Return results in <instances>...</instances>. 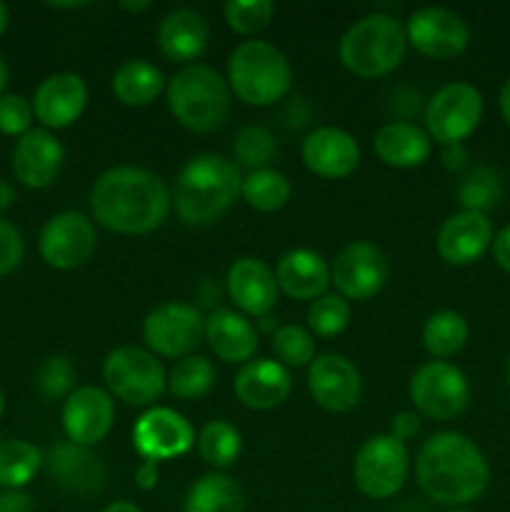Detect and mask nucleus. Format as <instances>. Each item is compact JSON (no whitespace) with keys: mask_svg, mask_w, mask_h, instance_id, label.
Listing matches in <instances>:
<instances>
[{"mask_svg":"<svg viewBox=\"0 0 510 512\" xmlns=\"http://www.w3.org/2000/svg\"><path fill=\"white\" fill-rule=\"evenodd\" d=\"M173 208L160 175L135 165H115L98 175L90 190V213L118 235H148L158 230Z\"/></svg>","mask_w":510,"mask_h":512,"instance_id":"obj_1","label":"nucleus"},{"mask_svg":"<svg viewBox=\"0 0 510 512\" xmlns=\"http://www.w3.org/2000/svg\"><path fill=\"white\" fill-rule=\"evenodd\" d=\"M415 478L425 498L455 510L485 493L490 465L473 440L443 430L420 445L415 455Z\"/></svg>","mask_w":510,"mask_h":512,"instance_id":"obj_2","label":"nucleus"},{"mask_svg":"<svg viewBox=\"0 0 510 512\" xmlns=\"http://www.w3.org/2000/svg\"><path fill=\"white\" fill-rule=\"evenodd\" d=\"M243 175L235 160L220 153H200L180 168L173 185V208L190 228L213 225L240 195Z\"/></svg>","mask_w":510,"mask_h":512,"instance_id":"obj_3","label":"nucleus"},{"mask_svg":"<svg viewBox=\"0 0 510 512\" xmlns=\"http://www.w3.org/2000/svg\"><path fill=\"white\" fill-rule=\"evenodd\" d=\"M228 80L210 65H185L165 85V100L173 118L195 135L223 128L230 115Z\"/></svg>","mask_w":510,"mask_h":512,"instance_id":"obj_4","label":"nucleus"},{"mask_svg":"<svg viewBox=\"0 0 510 512\" xmlns=\"http://www.w3.org/2000/svg\"><path fill=\"white\" fill-rule=\"evenodd\" d=\"M405 28L388 13H368L355 20L338 43V58L348 73L373 80L395 73L405 60Z\"/></svg>","mask_w":510,"mask_h":512,"instance_id":"obj_5","label":"nucleus"},{"mask_svg":"<svg viewBox=\"0 0 510 512\" xmlns=\"http://www.w3.org/2000/svg\"><path fill=\"white\" fill-rule=\"evenodd\" d=\"M228 88L245 105L265 108L290 93L293 65L288 55L265 40H245L228 58Z\"/></svg>","mask_w":510,"mask_h":512,"instance_id":"obj_6","label":"nucleus"},{"mask_svg":"<svg viewBox=\"0 0 510 512\" xmlns=\"http://www.w3.org/2000/svg\"><path fill=\"white\" fill-rule=\"evenodd\" d=\"M163 363L148 348L120 345L110 350L103 360L105 388L113 398L135 408H150L165 393Z\"/></svg>","mask_w":510,"mask_h":512,"instance_id":"obj_7","label":"nucleus"},{"mask_svg":"<svg viewBox=\"0 0 510 512\" xmlns=\"http://www.w3.org/2000/svg\"><path fill=\"white\" fill-rule=\"evenodd\" d=\"M408 395L415 413L448 423L468 410L470 383L458 365L448 360H428L410 378Z\"/></svg>","mask_w":510,"mask_h":512,"instance_id":"obj_8","label":"nucleus"},{"mask_svg":"<svg viewBox=\"0 0 510 512\" xmlns=\"http://www.w3.org/2000/svg\"><path fill=\"white\" fill-rule=\"evenodd\" d=\"M410 473V455L403 440L390 433L373 435L353 460V480L370 500H388L403 490Z\"/></svg>","mask_w":510,"mask_h":512,"instance_id":"obj_9","label":"nucleus"},{"mask_svg":"<svg viewBox=\"0 0 510 512\" xmlns=\"http://www.w3.org/2000/svg\"><path fill=\"white\" fill-rule=\"evenodd\" d=\"M483 118V95L465 80L443 85L425 103V133L438 145H460Z\"/></svg>","mask_w":510,"mask_h":512,"instance_id":"obj_10","label":"nucleus"},{"mask_svg":"<svg viewBox=\"0 0 510 512\" xmlns=\"http://www.w3.org/2000/svg\"><path fill=\"white\" fill-rule=\"evenodd\" d=\"M205 338V318L195 305L160 303L145 315L143 340L155 358L183 360L195 355V348Z\"/></svg>","mask_w":510,"mask_h":512,"instance_id":"obj_11","label":"nucleus"},{"mask_svg":"<svg viewBox=\"0 0 510 512\" xmlns=\"http://www.w3.org/2000/svg\"><path fill=\"white\" fill-rule=\"evenodd\" d=\"M390 278L388 255L370 240L348 243L330 263V283L345 300H370L385 288Z\"/></svg>","mask_w":510,"mask_h":512,"instance_id":"obj_12","label":"nucleus"},{"mask_svg":"<svg viewBox=\"0 0 510 512\" xmlns=\"http://www.w3.org/2000/svg\"><path fill=\"white\" fill-rule=\"evenodd\" d=\"M405 38L420 55L430 60H455L468 50L470 28L448 8H418L405 23Z\"/></svg>","mask_w":510,"mask_h":512,"instance_id":"obj_13","label":"nucleus"},{"mask_svg":"<svg viewBox=\"0 0 510 512\" xmlns=\"http://www.w3.org/2000/svg\"><path fill=\"white\" fill-rule=\"evenodd\" d=\"M98 245L93 220L78 210L53 215L40 230V258L55 270H75L88 263Z\"/></svg>","mask_w":510,"mask_h":512,"instance_id":"obj_14","label":"nucleus"},{"mask_svg":"<svg viewBox=\"0 0 510 512\" xmlns=\"http://www.w3.org/2000/svg\"><path fill=\"white\" fill-rule=\"evenodd\" d=\"M195 445L193 425L185 415L173 408L145 410L133 425V448L143 460L163 463V460L180 458Z\"/></svg>","mask_w":510,"mask_h":512,"instance_id":"obj_15","label":"nucleus"},{"mask_svg":"<svg viewBox=\"0 0 510 512\" xmlns=\"http://www.w3.org/2000/svg\"><path fill=\"white\" fill-rule=\"evenodd\" d=\"M115 403L108 390L80 385L63 403V430L68 443L93 448L113 430Z\"/></svg>","mask_w":510,"mask_h":512,"instance_id":"obj_16","label":"nucleus"},{"mask_svg":"<svg viewBox=\"0 0 510 512\" xmlns=\"http://www.w3.org/2000/svg\"><path fill=\"white\" fill-rule=\"evenodd\" d=\"M308 390L328 413H350L360 403L363 380L353 360L340 353H323L308 365Z\"/></svg>","mask_w":510,"mask_h":512,"instance_id":"obj_17","label":"nucleus"},{"mask_svg":"<svg viewBox=\"0 0 510 512\" xmlns=\"http://www.w3.org/2000/svg\"><path fill=\"white\" fill-rule=\"evenodd\" d=\"M225 293L245 318H268L278 305V280L265 260L245 255L233 260L225 275Z\"/></svg>","mask_w":510,"mask_h":512,"instance_id":"obj_18","label":"nucleus"},{"mask_svg":"<svg viewBox=\"0 0 510 512\" xmlns=\"http://www.w3.org/2000/svg\"><path fill=\"white\" fill-rule=\"evenodd\" d=\"M300 158L305 168L325 180H343L353 175L360 165V145L348 130L323 125L305 135L300 145Z\"/></svg>","mask_w":510,"mask_h":512,"instance_id":"obj_19","label":"nucleus"},{"mask_svg":"<svg viewBox=\"0 0 510 512\" xmlns=\"http://www.w3.org/2000/svg\"><path fill=\"white\" fill-rule=\"evenodd\" d=\"M88 105V85L78 73L48 75L33 95V113L45 130L70 128Z\"/></svg>","mask_w":510,"mask_h":512,"instance_id":"obj_20","label":"nucleus"},{"mask_svg":"<svg viewBox=\"0 0 510 512\" xmlns=\"http://www.w3.org/2000/svg\"><path fill=\"white\" fill-rule=\"evenodd\" d=\"M65 148L50 130L33 128L13 148V173L25 188L43 190L58 180Z\"/></svg>","mask_w":510,"mask_h":512,"instance_id":"obj_21","label":"nucleus"},{"mask_svg":"<svg viewBox=\"0 0 510 512\" xmlns=\"http://www.w3.org/2000/svg\"><path fill=\"white\" fill-rule=\"evenodd\" d=\"M493 238V223L488 220V215L460 210L440 225L435 248L445 263L463 268V265L478 263L485 250L493 245Z\"/></svg>","mask_w":510,"mask_h":512,"instance_id":"obj_22","label":"nucleus"},{"mask_svg":"<svg viewBox=\"0 0 510 512\" xmlns=\"http://www.w3.org/2000/svg\"><path fill=\"white\" fill-rule=\"evenodd\" d=\"M235 398L250 410H273L293 393V378L283 363L273 358H258L245 363L235 375Z\"/></svg>","mask_w":510,"mask_h":512,"instance_id":"obj_23","label":"nucleus"},{"mask_svg":"<svg viewBox=\"0 0 510 512\" xmlns=\"http://www.w3.org/2000/svg\"><path fill=\"white\" fill-rule=\"evenodd\" d=\"M210 25L203 13L193 8H175L160 20L158 48L170 63L195 65V60L208 50Z\"/></svg>","mask_w":510,"mask_h":512,"instance_id":"obj_24","label":"nucleus"},{"mask_svg":"<svg viewBox=\"0 0 510 512\" xmlns=\"http://www.w3.org/2000/svg\"><path fill=\"white\" fill-rule=\"evenodd\" d=\"M205 340L215 358L230 365H245L258 350V330L243 313L218 308L205 318Z\"/></svg>","mask_w":510,"mask_h":512,"instance_id":"obj_25","label":"nucleus"},{"mask_svg":"<svg viewBox=\"0 0 510 512\" xmlns=\"http://www.w3.org/2000/svg\"><path fill=\"white\" fill-rule=\"evenodd\" d=\"M45 468L53 483L78 495L100 493L105 485V468L90 448L75 443H58L45 455Z\"/></svg>","mask_w":510,"mask_h":512,"instance_id":"obj_26","label":"nucleus"},{"mask_svg":"<svg viewBox=\"0 0 510 512\" xmlns=\"http://www.w3.org/2000/svg\"><path fill=\"white\" fill-rule=\"evenodd\" d=\"M373 150L380 163L388 165V168L410 170L420 168L430 158L433 140L415 123L393 120V123H385L375 130Z\"/></svg>","mask_w":510,"mask_h":512,"instance_id":"obj_27","label":"nucleus"},{"mask_svg":"<svg viewBox=\"0 0 510 512\" xmlns=\"http://www.w3.org/2000/svg\"><path fill=\"white\" fill-rule=\"evenodd\" d=\"M275 280L288 298L313 303L330 285V265L315 250L293 248L275 265Z\"/></svg>","mask_w":510,"mask_h":512,"instance_id":"obj_28","label":"nucleus"},{"mask_svg":"<svg viewBox=\"0 0 510 512\" xmlns=\"http://www.w3.org/2000/svg\"><path fill=\"white\" fill-rule=\"evenodd\" d=\"M165 85H168V78L163 75V70L143 58L120 63L110 80L115 100L128 108H145V105L155 103V98L165 93Z\"/></svg>","mask_w":510,"mask_h":512,"instance_id":"obj_29","label":"nucleus"},{"mask_svg":"<svg viewBox=\"0 0 510 512\" xmlns=\"http://www.w3.org/2000/svg\"><path fill=\"white\" fill-rule=\"evenodd\" d=\"M243 488L225 473H208L195 480L183 500V512H243Z\"/></svg>","mask_w":510,"mask_h":512,"instance_id":"obj_30","label":"nucleus"},{"mask_svg":"<svg viewBox=\"0 0 510 512\" xmlns=\"http://www.w3.org/2000/svg\"><path fill=\"white\" fill-rule=\"evenodd\" d=\"M470 328L458 310H438L423 325V348L433 360H448L465 348Z\"/></svg>","mask_w":510,"mask_h":512,"instance_id":"obj_31","label":"nucleus"},{"mask_svg":"<svg viewBox=\"0 0 510 512\" xmlns=\"http://www.w3.org/2000/svg\"><path fill=\"white\" fill-rule=\"evenodd\" d=\"M240 195L258 213H275V210L288 205L290 195H293V185L280 170L268 165V168L250 170L248 175H243Z\"/></svg>","mask_w":510,"mask_h":512,"instance_id":"obj_32","label":"nucleus"},{"mask_svg":"<svg viewBox=\"0 0 510 512\" xmlns=\"http://www.w3.org/2000/svg\"><path fill=\"white\" fill-rule=\"evenodd\" d=\"M45 465L43 450L25 440L0 443V488L20 490L40 473Z\"/></svg>","mask_w":510,"mask_h":512,"instance_id":"obj_33","label":"nucleus"},{"mask_svg":"<svg viewBox=\"0 0 510 512\" xmlns=\"http://www.w3.org/2000/svg\"><path fill=\"white\" fill-rule=\"evenodd\" d=\"M243 450V435L228 420H210L198 433L200 458L215 470H228L238 463Z\"/></svg>","mask_w":510,"mask_h":512,"instance_id":"obj_34","label":"nucleus"},{"mask_svg":"<svg viewBox=\"0 0 510 512\" xmlns=\"http://www.w3.org/2000/svg\"><path fill=\"white\" fill-rule=\"evenodd\" d=\"M215 385V368L205 355H188L170 368L165 393L178 400H198Z\"/></svg>","mask_w":510,"mask_h":512,"instance_id":"obj_35","label":"nucleus"},{"mask_svg":"<svg viewBox=\"0 0 510 512\" xmlns=\"http://www.w3.org/2000/svg\"><path fill=\"white\" fill-rule=\"evenodd\" d=\"M503 195V183L500 175L488 165H475V168L465 170L463 180L458 185V203L463 210L470 213H488L495 208Z\"/></svg>","mask_w":510,"mask_h":512,"instance_id":"obj_36","label":"nucleus"},{"mask_svg":"<svg viewBox=\"0 0 510 512\" xmlns=\"http://www.w3.org/2000/svg\"><path fill=\"white\" fill-rule=\"evenodd\" d=\"M350 323V303L338 293L315 298L308 308V330L318 338H335Z\"/></svg>","mask_w":510,"mask_h":512,"instance_id":"obj_37","label":"nucleus"},{"mask_svg":"<svg viewBox=\"0 0 510 512\" xmlns=\"http://www.w3.org/2000/svg\"><path fill=\"white\" fill-rule=\"evenodd\" d=\"M273 350L285 368H308L315 360V338L300 325H280L273 333Z\"/></svg>","mask_w":510,"mask_h":512,"instance_id":"obj_38","label":"nucleus"},{"mask_svg":"<svg viewBox=\"0 0 510 512\" xmlns=\"http://www.w3.org/2000/svg\"><path fill=\"white\" fill-rule=\"evenodd\" d=\"M235 160L240 165H248L250 170L268 168L270 160L278 153L273 133L263 125H245L238 135H235Z\"/></svg>","mask_w":510,"mask_h":512,"instance_id":"obj_39","label":"nucleus"},{"mask_svg":"<svg viewBox=\"0 0 510 512\" xmlns=\"http://www.w3.org/2000/svg\"><path fill=\"white\" fill-rule=\"evenodd\" d=\"M223 15L233 33L255 35L270 25L275 15V3L273 0H228Z\"/></svg>","mask_w":510,"mask_h":512,"instance_id":"obj_40","label":"nucleus"},{"mask_svg":"<svg viewBox=\"0 0 510 512\" xmlns=\"http://www.w3.org/2000/svg\"><path fill=\"white\" fill-rule=\"evenodd\" d=\"M75 370L65 355H50L35 370V388L45 400H63L73 393Z\"/></svg>","mask_w":510,"mask_h":512,"instance_id":"obj_41","label":"nucleus"},{"mask_svg":"<svg viewBox=\"0 0 510 512\" xmlns=\"http://www.w3.org/2000/svg\"><path fill=\"white\" fill-rule=\"evenodd\" d=\"M33 103L23 98V95H0V133L13 135V138H23L28 130H33Z\"/></svg>","mask_w":510,"mask_h":512,"instance_id":"obj_42","label":"nucleus"},{"mask_svg":"<svg viewBox=\"0 0 510 512\" xmlns=\"http://www.w3.org/2000/svg\"><path fill=\"white\" fill-rule=\"evenodd\" d=\"M25 245L23 235L10 220L0 215V275H10L23 263Z\"/></svg>","mask_w":510,"mask_h":512,"instance_id":"obj_43","label":"nucleus"},{"mask_svg":"<svg viewBox=\"0 0 510 512\" xmlns=\"http://www.w3.org/2000/svg\"><path fill=\"white\" fill-rule=\"evenodd\" d=\"M418 430H420V415L415 413V410H400V413H395L393 420H390L388 433L405 443V440L415 438Z\"/></svg>","mask_w":510,"mask_h":512,"instance_id":"obj_44","label":"nucleus"},{"mask_svg":"<svg viewBox=\"0 0 510 512\" xmlns=\"http://www.w3.org/2000/svg\"><path fill=\"white\" fill-rule=\"evenodd\" d=\"M490 250H493V258L498 263V268L510 273V225H505L500 233H495Z\"/></svg>","mask_w":510,"mask_h":512,"instance_id":"obj_45","label":"nucleus"},{"mask_svg":"<svg viewBox=\"0 0 510 512\" xmlns=\"http://www.w3.org/2000/svg\"><path fill=\"white\" fill-rule=\"evenodd\" d=\"M160 480V468L153 460H140V465L135 468V485L140 490H153Z\"/></svg>","mask_w":510,"mask_h":512,"instance_id":"obj_46","label":"nucleus"},{"mask_svg":"<svg viewBox=\"0 0 510 512\" xmlns=\"http://www.w3.org/2000/svg\"><path fill=\"white\" fill-rule=\"evenodd\" d=\"M443 165L448 170H453V173H460V170L468 168V150L463 148V143L460 145H445L443 148Z\"/></svg>","mask_w":510,"mask_h":512,"instance_id":"obj_47","label":"nucleus"},{"mask_svg":"<svg viewBox=\"0 0 510 512\" xmlns=\"http://www.w3.org/2000/svg\"><path fill=\"white\" fill-rule=\"evenodd\" d=\"M0 512H33L28 495H23L20 490H8V493L0 495Z\"/></svg>","mask_w":510,"mask_h":512,"instance_id":"obj_48","label":"nucleus"},{"mask_svg":"<svg viewBox=\"0 0 510 512\" xmlns=\"http://www.w3.org/2000/svg\"><path fill=\"white\" fill-rule=\"evenodd\" d=\"M498 105H500V115H503L505 123L510 125V78L505 80L503 88H500V95H498Z\"/></svg>","mask_w":510,"mask_h":512,"instance_id":"obj_49","label":"nucleus"},{"mask_svg":"<svg viewBox=\"0 0 510 512\" xmlns=\"http://www.w3.org/2000/svg\"><path fill=\"white\" fill-rule=\"evenodd\" d=\"M13 203H15L13 185L5 183V180H0V215H3L5 210H8Z\"/></svg>","mask_w":510,"mask_h":512,"instance_id":"obj_50","label":"nucleus"},{"mask_svg":"<svg viewBox=\"0 0 510 512\" xmlns=\"http://www.w3.org/2000/svg\"><path fill=\"white\" fill-rule=\"evenodd\" d=\"M103 512H143V510H140L135 503H130V500H115V503H110Z\"/></svg>","mask_w":510,"mask_h":512,"instance_id":"obj_51","label":"nucleus"},{"mask_svg":"<svg viewBox=\"0 0 510 512\" xmlns=\"http://www.w3.org/2000/svg\"><path fill=\"white\" fill-rule=\"evenodd\" d=\"M150 0H140V3H128V0H123L120 3V10H128V13H143V10L150 8Z\"/></svg>","mask_w":510,"mask_h":512,"instance_id":"obj_52","label":"nucleus"},{"mask_svg":"<svg viewBox=\"0 0 510 512\" xmlns=\"http://www.w3.org/2000/svg\"><path fill=\"white\" fill-rule=\"evenodd\" d=\"M5 83H8V65H5L3 55H0V95H3Z\"/></svg>","mask_w":510,"mask_h":512,"instance_id":"obj_53","label":"nucleus"},{"mask_svg":"<svg viewBox=\"0 0 510 512\" xmlns=\"http://www.w3.org/2000/svg\"><path fill=\"white\" fill-rule=\"evenodd\" d=\"M8 18H10L8 8H5V5L0 3V35H3L5 30H8Z\"/></svg>","mask_w":510,"mask_h":512,"instance_id":"obj_54","label":"nucleus"},{"mask_svg":"<svg viewBox=\"0 0 510 512\" xmlns=\"http://www.w3.org/2000/svg\"><path fill=\"white\" fill-rule=\"evenodd\" d=\"M3 410H5V395L3 390H0V418H3Z\"/></svg>","mask_w":510,"mask_h":512,"instance_id":"obj_55","label":"nucleus"},{"mask_svg":"<svg viewBox=\"0 0 510 512\" xmlns=\"http://www.w3.org/2000/svg\"><path fill=\"white\" fill-rule=\"evenodd\" d=\"M505 378H508V388H510V355H508V365H505Z\"/></svg>","mask_w":510,"mask_h":512,"instance_id":"obj_56","label":"nucleus"},{"mask_svg":"<svg viewBox=\"0 0 510 512\" xmlns=\"http://www.w3.org/2000/svg\"><path fill=\"white\" fill-rule=\"evenodd\" d=\"M448 512H473V510H460V508H455V510H448Z\"/></svg>","mask_w":510,"mask_h":512,"instance_id":"obj_57","label":"nucleus"}]
</instances>
